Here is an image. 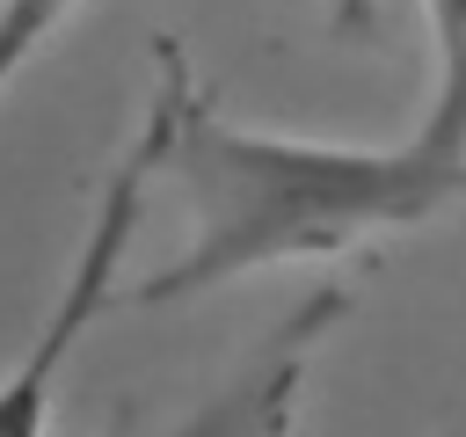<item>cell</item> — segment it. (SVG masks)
<instances>
[{
	"mask_svg": "<svg viewBox=\"0 0 466 437\" xmlns=\"http://www.w3.org/2000/svg\"><path fill=\"white\" fill-rule=\"evenodd\" d=\"M430 22V102L422 124L393 146H342L299 131L233 124L189 73L175 44H160L153 117H160V175L189 233L182 248L116 306H182L197 291L284 269V262H335L371 240H400L451 204H466V0H415Z\"/></svg>",
	"mask_w": 466,
	"mask_h": 437,
	"instance_id": "cell-1",
	"label": "cell"
},
{
	"mask_svg": "<svg viewBox=\"0 0 466 437\" xmlns=\"http://www.w3.org/2000/svg\"><path fill=\"white\" fill-rule=\"evenodd\" d=\"M160 175V117L146 102L131 146L116 153V168L102 175L95 189V211H87V233L66 262V284L51 291L36 335L22 342V357L0 371V437H51L58 422V386H66V364L73 350L87 342V328L116 306L124 291V262H131V240H138V218H146V189Z\"/></svg>",
	"mask_w": 466,
	"mask_h": 437,
	"instance_id": "cell-2",
	"label": "cell"
},
{
	"mask_svg": "<svg viewBox=\"0 0 466 437\" xmlns=\"http://www.w3.org/2000/svg\"><path fill=\"white\" fill-rule=\"evenodd\" d=\"M342 320H350V291L342 284L306 291L197 408H182L153 437H299L306 379H313V364H320V350H328V335Z\"/></svg>",
	"mask_w": 466,
	"mask_h": 437,
	"instance_id": "cell-3",
	"label": "cell"
},
{
	"mask_svg": "<svg viewBox=\"0 0 466 437\" xmlns=\"http://www.w3.org/2000/svg\"><path fill=\"white\" fill-rule=\"evenodd\" d=\"M80 0H0V95L15 87V73H29V58L58 36V22Z\"/></svg>",
	"mask_w": 466,
	"mask_h": 437,
	"instance_id": "cell-4",
	"label": "cell"
},
{
	"mask_svg": "<svg viewBox=\"0 0 466 437\" xmlns=\"http://www.w3.org/2000/svg\"><path fill=\"white\" fill-rule=\"evenodd\" d=\"M335 15L342 22H371V0H335Z\"/></svg>",
	"mask_w": 466,
	"mask_h": 437,
	"instance_id": "cell-5",
	"label": "cell"
}]
</instances>
